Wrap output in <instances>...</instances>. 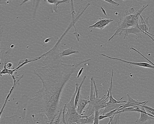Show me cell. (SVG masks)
I'll list each match as a JSON object with an SVG mask.
<instances>
[{
	"label": "cell",
	"instance_id": "1",
	"mask_svg": "<svg viewBox=\"0 0 154 124\" xmlns=\"http://www.w3.org/2000/svg\"><path fill=\"white\" fill-rule=\"evenodd\" d=\"M86 60L71 64L60 59L45 61V66L34 71L42 87L30 98L31 102L47 116L49 122L55 121L64 107L61 97L64 88L76 69Z\"/></svg>",
	"mask_w": 154,
	"mask_h": 124
},
{
	"label": "cell",
	"instance_id": "2",
	"mask_svg": "<svg viewBox=\"0 0 154 124\" xmlns=\"http://www.w3.org/2000/svg\"><path fill=\"white\" fill-rule=\"evenodd\" d=\"M79 84H75V90L70 101L64 105L62 113L63 114L65 121L66 124H85L90 123V115H82L77 111L74 104L75 99Z\"/></svg>",
	"mask_w": 154,
	"mask_h": 124
},
{
	"label": "cell",
	"instance_id": "3",
	"mask_svg": "<svg viewBox=\"0 0 154 124\" xmlns=\"http://www.w3.org/2000/svg\"><path fill=\"white\" fill-rule=\"evenodd\" d=\"M26 109L22 106H18L14 115L4 116L1 119L0 124H49L40 122L28 116H26Z\"/></svg>",
	"mask_w": 154,
	"mask_h": 124
},
{
	"label": "cell",
	"instance_id": "4",
	"mask_svg": "<svg viewBox=\"0 0 154 124\" xmlns=\"http://www.w3.org/2000/svg\"><path fill=\"white\" fill-rule=\"evenodd\" d=\"M139 17L140 16L137 15L134 13L131 14L126 10L123 18L120 19L119 21H117L118 24L117 27L114 29L116 32L108 39V41H109L115 36L120 35L125 29L138 25V21Z\"/></svg>",
	"mask_w": 154,
	"mask_h": 124
},
{
	"label": "cell",
	"instance_id": "5",
	"mask_svg": "<svg viewBox=\"0 0 154 124\" xmlns=\"http://www.w3.org/2000/svg\"><path fill=\"white\" fill-rule=\"evenodd\" d=\"M109 100V98L105 95L101 98L98 97L90 100L88 106L85 111L83 112L82 115L84 113H86V115H88L92 113H94L96 111H99L102 109L104 108L107 106V103Z\"/></svg>",
	"mask_w": 154,
	"mask_h": 124
},
{
	"label": "cell",
	"instance_id": "6",
	"mask_svg": "<svg viewBox=\"0 0 154 124\" xmlns=\"http://www.w3.org/2000/svg\"><path fill=\"white\" fill-rule=\"evenodd\" d=\"M113 20L112 18L106 19L104 18H99L94 24L88 27L89 28H98L102 30L108 25Z\"/></svg>",
	"mask_w": 154,
	"mask_h": 124
},
{
	"label": "cell",
	"instance_id": "7",
	"mask_svg": "<svg viewBox=\"0 0 154 124\" xmlns=\"http://www.w3.org/2000/svg\"><path fill=\"white\" fill-rule=\"evenodd\" d=\"M89 96L85 97L81 95L76 107L77 111L79 114L82 115L84 109L86 105L89 104Z\"/></svg>",
	"mask_w": 154,
	"mask_h": 124
},
{
	"label": "cell",
	"instance_id": "8",
	"mask_svg": "<svg viewBox=\"0 0 154 124\" xmlns=\"http://www.w3.org/2000/svg\"><path fill=\"white\" fill-rule=\"evenodd\" d=\"M100 55L102 56H103L105 57L111 59L120 60L124 63L128 64H133L144 67L151 68L154 69V66L153 65H151V64L146 62H131L123 60L117 58L111 57L103 54H101Z\"/></svg>",
	"mask_w": 154,
	"mask_h": 124
},
{
	"label": "cell",
	"instance_id": "9",
	"mask_svg": "<svg viewBox=\"0 0 154 124\" xmlns=\"http://www.w3.org/2000/svg\"><path fill=\"white\" fill-rule=\"evenodd\" d=\"M114 70L112 69V75L111 78V81L110 83V85L109 88V100L108 102L107 103V106L110 105L115 103H127V101H120L123 97L121 98L119 100H117L115 99L113 96L112 94V79L113 76Z\"/></svg>",
	"mask_w": 154,
	"mask_h": 124
},
{
	"label": "cell",
	"instance_id": "10",
	"mask_svg": "<svg viewBox=\"0 0 154 124\" xmlns=\"http://www.w3.org/2000/svg\"><path fill=\"white\" fill-rule=\"evenodd\" d=\"M123 38L124 39L130 34H132L137 35L138 38H142V30L140 28L139 25L134 27L125 29Z\"/></svg>",
	"mask_w": 154,
	"mask_h": 124
},
{
	"label": "cell",
	"instance_id": "11",
	"mask_svg": "<svg viewBox=\"0 0 154 124\" xmlns=\"http://www.w3.org/2000/svg\"><path fill=\"white\" fill-rule=\"evenodd\" d=\"M91 82V88L90 90V100H93L96 97H99L98 90L96 82L93 77L90 78Z\"/></svg>",
	"mask_w": 154,
	"mask_h": 124
},
{
	"label": "cell",
	"instance_id": "12",
	"mask_svg": "<svg viewBox=\"0 0 154 124\" xmlns=\"http://www.w3.org/2000/svg\"><path fill=\"white\" fill-rule=\"evenodd\" d=\"M140 118L135 121L137 124H148L152 122V120H154V117L144 113H141Z\"/></svg>",
	"mask_w": 154,
	"mask_h": 124
},
{
	"label": "cell",
	"instance_id": "13",
	"mask_svg": "<svg viewBox=\"0 0 154 124\" xmlns=\"http://www.w3.org/2000/svg\"><path fill=\"white\" fill-rule=\"evenodd\" d=\"M140 25H139L140 28L141 30L144 31L146 33L148 31H150L151 28V26L148 23V20L149 17H147L145 20H144L143 17L140 15Z\"/></svg>",
	"mask_w": 154,
	"mask_h": 124
},
{
	"label": "cell",
	"instance_id": "14",
	"mask_svg": "<svg viewBox=\"0 0 154 124\" xmlns=\"http://www.w3.org/2000/svg\"><path fill=\"white\" fill-rule=\"evenodd\" d=\"M79 53L78 51L75 50L72 47L63 50H60L58 52L59 57L67 56L70 55Z\"/></svg>",
	"mask_w": 154,
	"mask_h": 124
},
{
	"label": "cell",
	"instance_id": "15",
	"mask_svg": "<svg viewBox=\"0 0 154 124\" xmlns=\"http://www.w3.org/2000/svg\"><path fill=\"white\" fill-rule=\"evenodd\" d=\"M47 2L49 4H53L54 12L55 13L56 11L58 9L60 5L62 3H69L71 2V0H47Z\"/></svg>",
	"mask_w": 154,
	"mask_h": 124
},
{
	"label": "cell",
	"instance_id": "16",
	"mask_svg": "<svg viewBox=\"0 0 154 124\" xmlns=\"http://www.w3.org/2000/svg\"><path fill=\"white\" fill-rule=\"evenodd\" d=\"M86 78V76H85L83 79L81 81V82L78 87V89L76 93L75 101H74V104L75 107L76 108L77 107V106L79 101L81 94V90L82 88V86L84 82V81Z\"/></svg>",
	"mask_w": 154,
	"mask_h": 124
},
{
	"label": "cell",
	"instance_id": "17",
	"mask_svg": "<svg viewBox=\"0 0 154 124\" xmlns=\"http://www.w3.org/2000/svg\"><path fill=\"white\" fill-rule=\"evenodd\" d=\"M124 104L115 103L110 105L104 108L103 112L101 113V115H104L114 109L118 108L120 106L124 105Z\"/></svg>",
	"mask_w": 154,
	"mask_h": 124
},
{
	"label": "cell",
	"instance_id": "18",
	"mask_svg": "<svg viewBox=\"0 0 154 124\" xmlns=\"http://www.w3.org/2000/svg\"><path fill=\"white\" fill-rule=\"evenodd\" d=\"M120 113L115 114L112 116L110 124H119V119Z\"/></svg>",
	"mask_w": 154,
	"mask_h": 124
},
{
	"label": "cell",
	"instance_id": "19",
	"mask_svg": "<svg viewBox=\"0 0 154 124\" xmlns=\"http://www.w3.org/2000/svg\"><path fill=\"white\" fill-rule=\"evenodd\" d=\"M99 111H96L94 112L95 118L93 123L92 124H99V120L98 117L99 116Z\"/></svg>",
	"mask_w": 154,
	"mask_h": 124
},
{
	"label": "cell",
	"instance_id": "20",
	"mask_svg": "<svg viewBox=\"0 0 154 124\" xmlns=\"http://www.w3.org/2000/svg\"><path fill=\"white\" fill-rule=\"evenodd\" d=\"M106 1L110 4L111 5L118 6L119 5V4L112 0H104Z\"/></svg>",
	"mask_w": 154,
	"mask_h": 124
},
{
	"label": "cell",
	"instance_id": "21",
	"mask_svg": "<svg viewBox=\"0 0 154 124\" xmlns=\"http://www.w3.org/2000/svg\"><path fill=\"white\" fill-rule=\"evenodd\" d=\"M84 69V67H82L79 70V72H78L77 76L76 77L77 78H79L80 76L81 75Z\"/></svg>",
	"mask_w": 154,
	"mask_h": 124
},
{
	"label": "cell",
	"instance_id": "22",
	"mask_svg": "<svg viewBox=\"0 0 154 124\" xmlns=\"http://www.w3.org/2000/svg\"><path fill=\"white\" fill-rule=\"evenodd\" d=\"M143 106L147 110L154 112V109L146 106Z\"/></svg>",
	"mask_w": 154,
	"mask_h": 124
},
{
	"label": "cell",
	"instance_id": "23",
	"mask_svg": "<svg viewBox=\"0 0 154 124\" xmlns=\"http://www.w3.org/2000/svg\"><path fill=\"white\" fill-rule=\"evenodd\" d=\"M100 8H101V10H102L103 12V14H104V15L105 16H106L107 14H106V12L105 10V9L102 7H101Z\"/></svg>",
	"mask_w": 154,
	"mask_h": 124
},
{
	"label": "cell",
	"instance_id": "24",
	"mask_svg": "<svg viewBox=\"0 0 154 124\" xmlns=\"http://www.w3.org/2000/svg\"><path fill=\"white\" fill-rule=\"evenodd\" d=\"M129 12L131 14H133L134 12V8H131L130 9H129Z\"/></svg>",
	"mask_w": 154,
	"mask_h": 124
},
{
	"label": "cell",
	"instance_id": "25",
	"mask_svg": "<svg viewBox=\"0 0 154 124\" xmlns=\"http://www.w3.org/2000/svg\"><path fill=\"white\" fill-rule=\"evenodd\" d=\"M51 39V38H47L45 40L44 42L45 43H47L48 42H49L50 41Z\"/></svg>",
	"mask_w": 154,
	"mask_h": 124
},
{
	"label": "cell",
	"instance_id": "26",
	"mask_svg": "<svg viewBox=\"0 0 154 124\" xmlns=\"http://www.w3.org/2000/svg\"><path fill=\"white\" fill-rule=\"evenodd\" d=\"M60 124H64V123H63V122H61V123H60Z\"/></svg>",
	"mask_w": 154,
	"mask_h": 124
}]
</instances>
